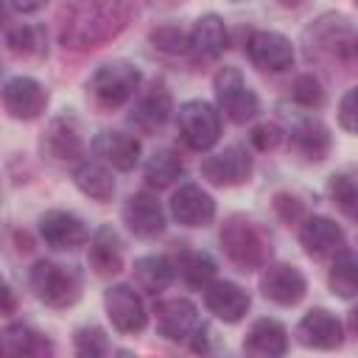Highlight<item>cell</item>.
I'll use <instances>...</instances> for the list:
<instances>
[{"label": "cell", "mask_w": 358, "mask_h": 358, "mask_svg": "<svg viewBox=\"0 0 358 358\" xmlns=\"http://www.w3.org/2000/svg\"><path fill=\"white\" fill-rule=\"evenodd\" d=\"M249 140H252V145H255L257 151H274V148L285 140V131H282L277 123H260V126L252 129Z\"/></svg>", "instance_id": "d590c367"}, {"label": "cell", "mask_w": 358, "mask_h": 358, "mask_svg": "<svg viewBox=\"0 0 358 358\" xmlns=\"http://www.w3.org/2000/svg\"><path fill=\"white\" fill-rule=\"evenodd\" d=\"M171 215L182 227H207L215 218V201L199 185H182L171 199Z\"/></svg>", "instance_id": "e0dca14e"}, {"label": "cell", "mask_w": 358, "mask_h": 358, "mask_svg": "<svg viewBox=\"0 0 358 358\" xmlns=\"http://www.w3.org/2000/svg\"><path fill=\"white\" fill-rule=\"evenodd\" d=\"M213 90H215L218 109H221L232 123H249V120L260 112V101H257L255 90L246 84V78H243L241 70H235V67H221V70L215 73Z\"/></svg>", "instance_id": "277c9868"}, {"label": "cell", "mask_w": 358, "mask_h": 358, "mask_svg": "<svg viewBox=\"0 0 358 358\" xmlns=\"http://www.w3.org/2000/svg\"><path fill=\"white\" fill-rule=\"evenodd\" d=\"M327 285L336 296L350 299L358 294V252H338L330 274H327Z\"/></svg>", "instance_id": "f546056e"}, {"label": "cell", "mask_w": 358, "mask_h": 358, "mask_svg": "<svg viewBox=\"0 0 358 358\" xmlns=\"http://www.w3.org/2000/svg\"><path fill=\"white\" fill-rule=\"evenodd\" d=\"M296 338L310 350H336L344 341V327L327 308H310L296 324Z\"/></svg>", "instance_id": "4fadbf2b"}, {"label": "cell", "mask_w": 358, "mask_h": 358, "mask_svg": "<svg viewBox=\"0 0 358 358\" xmlns=\"http://www.w3.org/2000/svg\"><path fill=\"white\" fill-rule=\"evenodd\" d=\"M173 112V101H171V92L162 81H151L148 90H143L131 106V115L129 120L140 129V131H154L159 129Z\"/></svg>", "instance_id": "9a60e30c"}, {"label": "cell", "mask_w": 358, "mask_h": 358, "mask_svg": "<svg viewBox=\"0 0 358 358\" xmlns=\"http://www.w3.org/2000/svg\"><path fill=\"white\" fill-rule=\"evenodd\" d=\"M123 224L137 238H157L165 232V213L162 204L151 193H134L123 204Z\"/></svg>", "instance_id": "2e32d148"}, {"label": "cell", "mask_w": 358, "mask_h": 358, "mask_svg": "<svg viewBox=\"0 0 358 358\" xmlns=\"http://www.w3.org/2000/svg\"><path fill=\"white\" fill-rule=\"evenodd\" d=\"M333 201L338 204V210L350 218L358 221V185L350 179V176H330V185H327Z\"/></svg>", "instance_id": "d6a6232c"}, {"label": "cell", "mask_w": 358, "mask_h": 358, "mask_svg": "<svg viewBox=\"0 0 358 358\" xmlns=\"http://www.w3.org/2000/svg\"><path fill=\"white\" fill-rule=\"evenodd\" d=\"M280 6H285V8H296V6H302V0H277Z\"/></svg>", "instance_id": "b9f144b4"}, {"label": "cell", "mask_w": 358, "mask_h": 358, "mask_svg": "<svg viewBox=\"0 0 358 358\" xmlns=\"http://www.w3.org/2000/svg\"><path fill=\"white\" fill-rule=\"evenodd\" d=\"M355 3H358V0H355Z\"/></svg>", "instance_id": "f6af8a7d"}, {"label": "cell", "mask_w": 358, "mask_h": 358, "mask_svg": "<svg viewBox=\"0 0 358 358\" xmlns=\"http://www.w3.org/2000/svg\"><path fill=\"white\" fill-rule=\"evenodd\" d=\"M73 182H76V187H78L84 196H90V199H95V201H109V199L115 196V179H112V173H109L103 165H98V162H81V165L73 171Z\"/></svg>", "instance_id": "4316f807"}, {"label": "cell", "mask_w": 358, "mask_h": 358, "mask_svg": "<svg viewBox=\"0 0 358 358\" xmlns=\"http://www.w3.org/2000/svg\"><path fill=\"white\" fill-rule=\"evenodd\" d=\"M6 45L17 56H45L48 53V31L42 25L20 22L6 31Z\"/></svg>", "instance_id": "f1b7e54d"}, {"label": "cell", "mask_w": 358, "mask_h": 358, "mask_svg": "<svg viewBox=\"0 0 358 358\" xmlns=\"http://www.w3.org/2000/svg\"><path fill=\"white\" fill-rule=\"evenodd\" d=\"M338 123H341V129L358 134V87H352V90H347L341 95V101H338Z\"/></svg>", "instance_id": "8d00e7d4"}, {"label": "cell", "mask_w": 358, "mask_h": 358, "mask_svg": "<svg viewBox=\"0 0 358 358\" xmlns=\"http://www.w3.org/2000/svg\"><path fill=\"white\" fill-rule=\"evenodd\" d=\"M291 145L299 157L310 162H322L330 154V129L313 115L296 117L291 126Z\"/></svg>", "instance_id": "ffe728a7"}, {"label": "cell", "mask_w": 358, "mask_h": 358, "mask_svg": "<svg viewBox=\"0 0 358 358\" xmlns=\"http://www.w3.org/2000/svg\"><path fill=\"white\" fill-rule=\"evenodd\" d=\"M39 235L50 249H59V252L78 249L90 241L87 224L67 210H48L39 218Z\"/></svg>", "instance_id": "7c38bea8"}, {"label": "cell", "mask_w": 358, "mask_h": 358, "mask_svg": "<svg viewBox=\"0 0 358 358\" xmlns=\"http://www.w3.org/2000/svg\"><path fill=\"white\" fill-rule=\"evenodd\" d=\"M221 249L224 255L241 268V271H255V268H266L268 263V238L266 232L246 215H232L227 218V224L221 227Z\"/></svg>", "instance_id": "6da1fadb"}, {"label": "cell", "mask_w": 358, "mask_h": 358, "mask_svg": "<svg viewBox=\"0 0 358 358\" xmlns=\"http://www.w3.org/2000/svg\"><path fill=\"white\" fill-rule=\"evenodd\" d=\"M103 308H106V316L117 333H140L148 322V310L143 305V296L126 282L106 288Z\"/></svg>", "instance_id": "8992f818"}, {"label": "cell", "mask_w": 358, "mask_h": 358, "mask_svg": "<svg viewBox=\"0 0 358 358\" xmlns=\"http://www.w3.org/2000/svg\"><path fill=\"white\" fill-rule=\"evenodd\" d=\"M176 271L179 277L193 285V288H207L215 277V260L207 255V252H199V249H182L179 252V260H176Z\"/></svg>", "instance_id": "83f0119b"}, {"label": "cell", "mask_w": 358, "mask_h": 358, "mask_svg": "<svg viewBox=\"0 0 358 358\" xmlns=\"http://www.w3.org/2000/svg\"><path fill=\"white\" fill-rule=\"evenodd\" d=\"M294 101L299 103V106H305V109H316V106H322L324 103V90H322V84H319V78L316 76H310V73H305V76H299L296 81H294Z\"/></svg>", "instance_id": "e575fe53"}, {"label": "cell", "mask_w": 358, "mask_h": 358, "mask_svg": "<svg viewBox=\"0 0 358 358\" xmlns=\"http://www.w3.org/2000/svg\"><path fill=\"white\" fill-rule=\"evenodd\" d=\"M92 151L117 171H131L140 162V140L126 131H98L92 140Z\"/></svg>", "instance_id": "44dd1931"}, {"label": "cell", "mask_w": 358, "mask_h": 358, "mask_svg": "<svg viewBox=\"0 0 358 358\" xmlns=\"http://www.w3.org/2000/svg\"><path fill=\"white\" fill-rule=\"evenodd\" d=\"M350 330L358 336V308H352V310H350Z\"/></svg>", "instance_id": "60d3db41"}, {"label": "cell", "mask_w": 358, "mask_h": 358, "mask_svg": "<svg viewBox=\"0 0 358 358\" xmlns=\"http://www.w3.org/2000/svg\"><path fill=\"white\" fill-rule=\"evenodd\" d=\"M14 310V296H11V285H3V313Z\"/></svg>", "instance_id": "ab89813d"}, {"label": "cell", "mask_w": 358, "mask_h": 358, "mask_svg": "<svg viewBox=\"0 0 358 358\" xmlns=\"http://www.w3.org/2000/svg\"><path fill=\"white\" fill-rule=\"evenodd\" d=\"M299 243L316 260L336 257L338 252H344V232L336 221H330L324 215H310L299 227Z\"/></svg>", "instance_id": "5bb4252c"}, {"label": "cell", "mask_w": 358, "mask_h": 358, "mask_svg": "<svg viewBox=\"0 0 358 358\" xmlns=\"http://www.w3.org/2000/svg\"><path fill=\"white\" fill-rule=\"evenodd\" d=\"M227 39L229 34L218 14H201L190 31V45L207 59H218L227 50Z\"/></svg>", "instance_id": "d4e9b609"}, {"label": "cell", "mask_w": 358, "mask_h": 358, "mask_svg": "<svg viewBox=\"0 0 358 358\" xmlns=\"http://www.w3.org/2000/svg\"><path fill=\"white\" fill-rule=\"evenodd\" d=\"M42 148L59 159V162H70V159H78L84 154V140H81V131H78V120L64 112L59 115L48 131H45V140H42Z\"/></svg>", "instance_id": "d6986e66"}, {"label": "cell", "mask_w": 358, "mask_h": 358, "mask_svg": "<svg viewBox=\"0 0 358 358\" xmlns=\"http://www.w3.org/2000/svg\"><path fill=\"white\" fill-rule=\"evenodd\" d=\"M204 305L207 310L221 319V322H241L249 310V294L235 285V282H227V280H213L207 288H204Z\"/></svg>", "instance_id": "ac0fdd59"}, {"label": "cell", "mask_w": 358, "mask_h": 358, "mask_svg": "<svg viewBox=\"0 0 358 358\" xmlns=\"http://www.w3.org/2000/svg\"><path fill=\"white\" fill-rule=\"evenodd\" d=\"M246 56L260 70L282 73L294 64V45L277 31H255L246 42Z\"/></svg>", "instance_id": "9c48e42d"}, {"label": "cell", "mask_w": 358, "mask_h": 358, "mask_svg": "<svg viewBox=\"0 0 358 358\" xmlns=\"http://www.w3.org/2000/svg\"><path fill=\"white\" fill-rule=\"evenodd\" d=\"M28 285L39 302H45L50 308H70L78 302L84 282H81V271L76 266L36 260L28 274Z\"/></svg>", "instance_id": "7a4b0ae2"}, {"label": "cell", "mask_w": 358, "mask_h": 358, "mask_svg": "<svg viewBox=\"0 0 358 358\" xmlns=\"http://www.w3.org/2000/svg\"><path fill=\"white\" fill-rule=\"evenodd\" d=\"M235 3H243V0H235Z\"/></svg>", "instance_id": "ee69618b"}, {"label": "cell", "mask_w": 358, "mask_h": 358, "mask_svg": "<svg viewBox=\"0 0 358 358\" xmlns=\"http://www.w3.org/2000/svg\"><path fill=\"white\" fill-rule=\"evenodd\" d=\"M140 81H143V73H140L137 64H131V62H106L90 76L87 92L95 101V106L117 109L140 92Z\"/></svg>", "instance_id": "3957f363"}, {"label": "cell", "mask_w": 358, "mask_h": 358, "mask_svg": "<svg viewBox=\"0 0 358 358\" xmlns=\"http://www.w3.org/2000/svg\"><path fill=\"white\" fill-rule=\"evenodd\" d=\"M355 53H358V39H355Z\"/></svg>", "instance_id": "7bdbcfd3"}, {"label": "cell", "mask_w": 358, "mask_h": 358, "mask_svg": "<svg viewBox=\"0 0 358 358\" xmlns=\"http://www.w3.org/2000/svg\"><path fill=\"white\" fill-rule=\"evenodd\" d=\"M305 291H308V282H305L302 271L291 263L266 266V271L260 274V294L274 305L291 308L305 296Z\"/></svg>", "instance_id": "30bf717a"}, {"label": "cell", "mask_w": 358, "mask_h": 358, "mask_svg": "<svg viewBox=\"0 0 358 358\" xmlns=\"http://www.w3.org/2000/svg\"><path fill=\"white\" fill-rule=\"evenodd\" d=\"M182 171H185V162H182V157H179L176 151H171V148H157V151L148 157V162H145V179H148V185H154V187H168V185H173V182L182 176Z\"/></svg>", "instance_id": "4dcf8cb0"}, {"label": "cell", "mask_w": 358, "mask_h": 358, "mask_svg": "<svg viewBox=\"0 0 358 358\" xmlns=\"http://www.w3.org/2000/svg\"><path fill=\"white\" fill-rule=\"evenodd\" d=\"M3 350L8 355H25V358H45L53 352V344L36 333L28 324H8L3 330Z\"/></svg>", "instance_id": "484cf974"}, {"label": "cell", "mask_w": 358, "mask_h": 358, "mask_svg": "<svg viewBox=\"0 0 358 358\" xmlns=\"http://www.w3.org/2000/svg\"><path fill=\"white\" fill-rule=\"evenodd\" d=\"M274 207H277V213H280L285 221H296V218L302 215L299 199H294V196H288V193H280V196L274 199Z\"/></svg>", "instance_id": "74e56055"}, {"label": "cell", "mask_w": 358, "mask_h": 358, "mask_svg": "<svg viewBox=\"0 0 358 358\" xmlns=\"http://www.w3.org/2000/svg\"><path fill=\"white\" fill-rule=\"evenodd\" d=\"M154 319H157V333L162 338H168V341H185V338L196 336L199 327H201L199 308L185 296H173V299L157 302Z\"/></svg>", "instance_id": "52a82bcc"}, {"label": "cell", "mask_w": 358, "mask_h": 358, "mask_svg": "<svg viewBox=\"0 0 358 358\" xmlns=\"http://www.w3.org/2000/svg\"><path fill=\"white\" fill-rule=\"evenodd\" d=\"M48 0H11V8L20 11V14H34L39 8H45Z\"/></svg>", "instance_id": "f35d334b"}, {"label": "cell", "mask_w": 358, "mask_h": 358, "mask_svg": "<svg viewBox=\"0 0 358 358\" xmlns=\"http://www.w3.org/2000/svg\"><path fill=\"white\" fill-rule=\"evenodd\" d=\"M243 352L246 355H260V358H277L288 352V333L277 319H257L246 338H243Z\"/></svg>", "instance_id": "7402d4cb"}, {"label": "cell", "mask_w": 358, "mask_h": 358, "mask_svg": "<svg viewBox=\"0 0 358 358\" xmlns=\"http://www.w3.org/2000/svg\"><path fill=\"white\" fill-rule=\"evenodd\" d=\"M48 106V90L31 76H11L3 84V109L14 120H34Z\"/></svg>", "instance_id": "ba28073f"}, {"label": "cell", "mask_w": 358, "mask_h": 358, "mask_svg": "<svg viewBox=\"0 0 358 358\" xmlns=\"http://www.w3.org/2000/svg\"><path fill=\"white\" fill-rule=\"evenodd\" d=\"M176 277V263L165 255H143L134 260V282L148 291V294H159L165 291Z\"/></svg>", "instance_id": "cb8c5ba5"}, {"label": "cell", "mask_w": 358, "mask_h": 358, "mask_svg": "<svg viewBox=\"0 0 358 358\" xmlns=\"http://www.w3.org/2000/svg\"><path fill=\"white\" fill-rule=\"evenodd\" d=\"M73 347H76V352L84 355V358H101V355H106V352L112 350L106 333H103L101 327H95V324L78 327L76 336H73Z\"/></svg>", "instance_id": "1f68e13d"}, {"label": "cell", "mask_w": 358, "mask_h": 358, "mask_svg": "<svg viewBox=\"0 0 358 358\" xmlns=\"http://www.w3.org/2000/svg\"><path fill=\"white\" fill-rule=\"evenodd\" d=\"M90 268L101 277H109V274H117L123 268V246H120V238L112 227H98L90 238Z\"/></svg>", "instance_id": "603a6c76"}, {"label": "cell", "mask_w": 358, "mask_h": 358, "mask_svg": "<svg viewBox=\"0 0 358 358\" xmlns=\"http://www.w3.org/2000/svg\"><path fill=\"white\" fill-rule=\"evenodd\" d=\"M151 42H154L157 50H165V53H173V56L187 53V48H193V45H190V36H187L182 28H176V25H162V28H157V31L151 34Z\"/></svg>", "instance_id": "836d02e7"}, {"label": "cell", "mask_w": 358, "mask_h": 358, "mask_svg": "<svg viewBox=\"0 0 358 358\" xmlns=\"http://www.w3.org/2000/svg\"><path fill=\"white\" fill-rule=\"evenodd\" d=\"M179 137L193 151H210L221 137V115L207 101H185L176 112Z\"/></svg>", "instance_id": "5b68a950"}, {"label": "cell", "mask_w": 358, "mask_h": 358, "mask_svg": "<svg viewBox=\"0 0 358 358\" xmlns=\"http://www.w3.org/2000/svg\"><path fill=\"white\" fill-rule=\"evenodd\" d=\"M201 176L218 187L243 185L252 176V157L241 145H227L224 151H218L201 162Z\"/></svg>", "instance_id": "8fae6325"}]
</instances>
